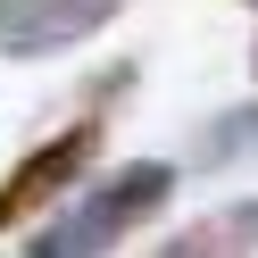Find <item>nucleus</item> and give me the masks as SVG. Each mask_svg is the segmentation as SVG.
<instances>
[{
  "label": "nucleus",
  "mask_w": 258,
  "mask_h": 258,
  "mask_svg": "<svg viewBox=\"0 0 258 258\" xmlns=\"http://www.w3.org/2000/svg\"><path fill=\"white\" fill-rule=\"evenodd\" d=\"M158 258H258V200H233V208H217V217L167 233Z\"/></svg>",
  "instance_id": "nucleus-4"
},
{
  "label": "nucleus",
  "mask_w": 258,
  "mask_h": 258,
  "mask_svg": "<svg viewBox=\"0 0 258 258\" xmlns=\"http://www.w3.org/2000/svg\"><path fill=\"white\" fill-rule=\"evenodd\" d=\"M191 158L200 167H241V158H258V100L225 108V117L200 125V142H191Z\"/></svg>",
  "instance_id": "nucleus-5"
},
{
  "label": "nucleus",
  "mask_w": 258,
  "mask_h": 258,
  "mask_svg": "<svg viewBox=\"0 0 258 258\" xmlns=\"http://www.w3.org/2000/svg\"><path fill=\"white\" fill-rule=\"evenodd\" d=\"M250 67H258V50H250Z\"/></svg>",
  "instance_id": "nucleus-6"
},
{
  "label": "nucleus",
  "mask_w": 258,
  "mask_h": 258,
  "mask_svg": "<svg viewBox=\"0 0 258 258\" xmlns=\"http://www.w3.org/2000/svg\"><path fill=\"white\" fill-rule=\"evenodd\" d=\"M92 158H100V117H84V125H67V134H50L42 150H25L17 167L0 175V233H17L25 217H42V208H50L58 191L92 167Z\"/></svg>",
  "instance_id": "nucleus-2"
},
{
  "label": "nucleus",
  "mask_w": 258,
  "mask_h": 258,
  "mask_svg": "<svg viewBox=\"0 0 258 258\" xmlns=\"http://www.w3.org/2000/svg\"><path fill=\"white\" fill-rule=\"evenodd\" d=\"M167 200H175V167H158V158L117 167V175H100L75 208H58L42 233H25V258H108V250H125Z\"/></svg>",
  "instance_id": "nucleus-1"
},
{
  "label": "nucleus",
  "mask_w": 258,
  "mask_h": 258,
  "mask_svg": "<svg viewBox=\"0 0 258 258\" xmlns=\"http://www.w3.org/2000/svg\"><path fill=\"white\" fill-rule=\"evenodd\" d=\"M125 0H0V58H58L92 42Z\"/></svg>",
  "instance_id": "nucleus-3"
}]
</instances>
